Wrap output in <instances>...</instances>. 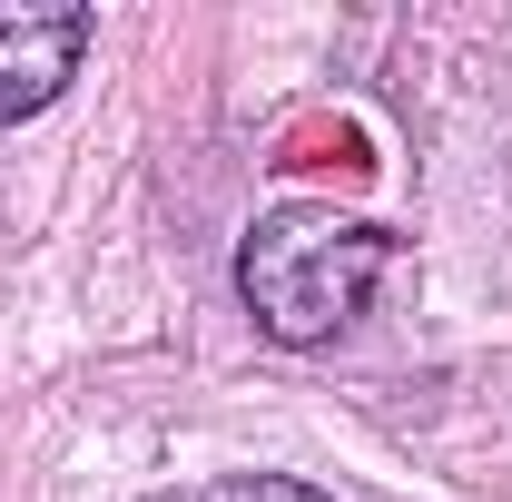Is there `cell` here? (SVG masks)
I'll use <instances>...</instances> for the list:
<instances>
[{"label": "cell", "instance_id": "6da1fadb", "mask_svg": "<svg viewBox=\"0 0 512 502\" xmlns=\"http://www.w3.org/2000/svg\"><path fill=\"white\" fill-rule=\"evenodd\" d=\"M394 266V237L375 217H335V207H276L256 217V237L237 247V296L276 345H325L345 335L365 296Z\"/></svg>", "mask_w": 512, "mask_h": 502}, {"label": "cell", "instance_id": "7a4b0ae2", "mask_svg": "<svg viewBox=\"0 0 512 502\" xmlns=\"http://www.w3.org/2000/svg\"><path fill=\"white\" fill-rule=\"evenodd\" d=\"M89 60V10H0V119H40Z\"/></svg>", "mask_w": 512, "mask_h": 502}, {"label": "cell", "instance_id": "3957f363", "mask_svg": "<svg viewBox=\"0 0 512 502\" xmlns=\"http://www.w3.org/2000/svg\"><path fill=\"white\" fill-rule=\"evenodd\" d=\"M158 502H325L316 483H286V473H217V483H178Z\"/></svg>", "mask_w": 512, "mask_h": 502}]
</instances>
